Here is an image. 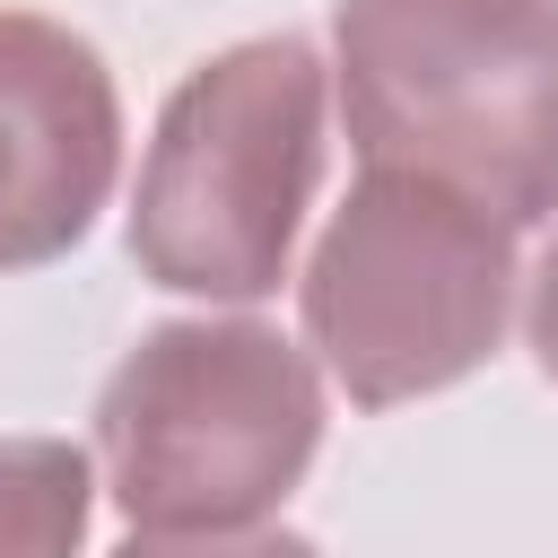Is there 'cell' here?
<instances>
[{"instance_id":"cell-6","label":"cell","mask_w":558,"mask_h":558,"mask_svg":"<svg viewBox=\"0 0 558 558\" xmlns=\"http://www.w3.org/2000/svg\"><path fill=\"white\" fill-rule=\"evenodd\" d=\"M96 462L70 436H0V558H78Z\"/></svg>"},{"instance_id":"cell-4","label":"cell","mask_w":558,"mask_h":558,"mask_svg":"<svg viewBox=\"0 0 558 558\" xmlns=\"http://www.w3.org/2000/svg\"><path fill=\"white\" fill-rule=\"evenodd\" d=\"M305 340L357 410L480 375L514 314V227L418 174H357L305 279Z\"/></svg>"},{"instance_id":"cell-1","label":"cell","mask_w":558,"mask_h":558,"mask_svg":"<svg viewBox=\"0 0 558 558\" xmlns=\"http://www.w3.org/2000/svg\"><path fill=\"white\" fill-rule=\"evenodd\" d=\"M340 122L366 174H418L497 227L558 218V0H340Z\"/></svg>"},{"instance_id":"cell-8","label":"cell","mask_w":558,"mask_h":558,"mask_svg":"<svg viewBox=\"0 0 558 558\" xmlns=\"http://www.w3.org/2000/svg\"><path fill=\"white\" fill-rule=\"evenodd\" d=\"M523 340H532L541 375L558 384V235H549V253H541V270H532V296H523Z\"/></svg>"},{"instance_id":"cell-5","label":"cell","mask_w":558,"mask_h":558,"mask_svg":"<svg viewBox=\"0 0 558 558\" xmlns=\"http://www.w3.org/2000/svg\"><path fill=\"white\" fill-rule=\"evenodd\" d=\"M122 174V96L105 52L35 9H0V270L87 244Z\"/></svg>"},{"instance_id":"cell-3","label":"cell","mask_w":558,"mask_h":558,"mask_svg":"<svg viewBox=\"0 0 558 558\" xmlns=\"http://www.w3.org/2000/svg\"><path fill=\"white\" fill-rule=\"evenodd\" d=\"M323 183V52L305 35H253L183 70L166 96L140 192L131 262L148 288L253 305L288 279L296 227Z\"/></svg>"},{"instance_id":"cell-2","label":"cell","mask_w":558,"mask_h":558,"mask_svg":"<svg viewBox=\"0 0 558 558\" xmlns=\"http://www.w3.org/2000/svg\"><path fill=\"white\" fill-rule=\"evenodd\" d=\"M323 453V375L253 314L131 340L96 392V471L131 532H253Z\"/></svg>"},{"instance_id":"cell-7","label":"cell","mask_w":558,"mask_h":558,"mask_svg":"<svg viewBox=\"0 0 558 558\" xmlns=\"http://www.w3.org/2000/svg\"><path fill=\"white\" fill-rule=\"evenodd\" d=\"M113 558H323V549L288 523H253V532H131Z\"/></svg>"}]
</instances>
